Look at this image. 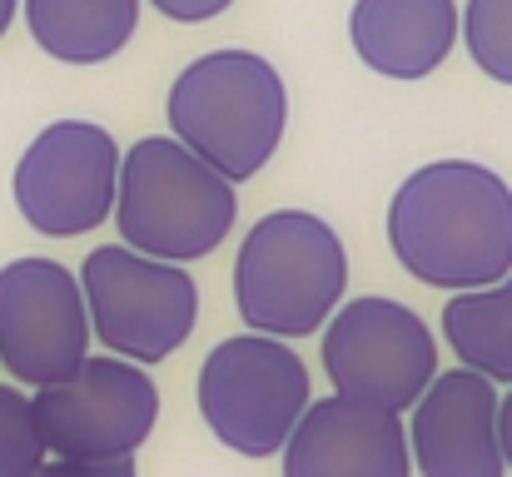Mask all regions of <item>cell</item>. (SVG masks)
<instances>
[{"instance_id":"6da1fadb","label":"cell","mask_w":512,"mask_h":477,"mask_svg":"<svg viewBox=\"0 0 512 477\" xmlns=\"http://www.w3.org/2000/svg\"><path fill=\"white\" fill-rule=\"evenodd\" d=\"M388 244L433 289H488L512 274V189L468 159L428 164L403 179L388 209Z\"/></svg>"},{"instance_id":"7a4b0ae2","label":"cell","mask_w":512,"mask_h":477,"mask_svg":"<svg viewBox=\"0 0 512 477\" xmlns=\"http://www.w3.org/2000/svg\"><path fill=\"white\" fill-rule=\"evenodd\" d=\"M289 100L284 80L264 55L249 50H214L194 60L170 90L174 140L209 159L224 179L259 174L284 140Z\"/></svg>"},{"instance_id":"3957f363","label":"cell","mask_w":512,"mask_h":477,"mask_svg":"<svg viewBox=\"0 0 512 477\" xmlns=\"http://www.w3.org/2000/svg\"><path fill=\"white\" fill-rule=\"evenodd\" d=\"M120 239L155 259H204L214 254L239 214L234 179L179 140H140L120 159Z\"/></svg>"},{"instance_id":"277c9868","label":"cell","mask_w":512,"mask_h":477,"mask_svg":"<svg viewBox=\"0 0 512 477\" xmlns=\"http://www.w3.org/2000/svg\"><path fill=\"white\" fill-rule=\"evenodd\" d=\"M348 284L339 234L304 214L284 209L254 224L234 264V299L249 328L274 338H304L334 314Z\"/></svg>"},{"instance_id":"5b68a950","label":"cell","mask_w":512,"mask_h":477,"mask_svg":"<svg viewBox=\"0 0 512 477\" xmlns=\"http://www.w3.org/2000/svg\"><path fill=\"white\" fill-rule=\"evenodd\" d=\"M199 413L244 458H269L309 413V368L274 333L224 338L199 373Z\"/></svg>"},{"instance_id":"8992f818","label":"cell","mask_w":512,"mask_h":477,"mask_svg":"<svg viewBox=\"0 0 512 477\" xmlns=\"http://www.w3.org/2000/svg\"><path fill=\"white\" fill-rule=\"evenodd\" d=\"M85 309L95 338L135 363H160L194 333L199 289L194 279L155 254H140L130 244H105L80 269Z\"/></svg>"},{"instance_id":"52a82bcc","label":"cell","mask_w":512,"mask_h":477,"mask_svg":"<svg viewBox=\"0 0 512 477\" xmlns=\"http://www.w3.org/2000/svg\"><path fill=\"white\" fill-rule=\"evenodd\" d=\"M35 418L55 458H135V448L155 433L160 393L145 368L110 353L35 388Z\"/></svg>"},{"instance_id":"ba28073f","label":"cell","mask_w":512,"mask_h":477,"mask_svg":"<svg viewBox=\"0 0 512 477\" xmlns=\"http://www.w3.org/2000/svg\"><path fill=\"white\" fill-rule=\"evenodd\" d=\"M433 363L438 348L428 323L393 299H353L329 318L324 368L334 388L353 403L408 413L438 378Z\"/></svg>"},{"instance_id":"9c48e42d","label":"cell","mask_w":512,"mask_h":477,"mask_svg":"<svg viewBox=\"0 0 512 477\" xmlns=\"http://www.w3.org/2000/svg\"><path fill=\"white\" fill-rule=\"evenodd\" d=\"M120 150L110 130L85 120H60L35 135L15 164V204L35 234L75 239L110 219L120 194Z\"/></svg>"},{"instance_id":"30bf717a","label":"cell","mask_w":512,"mask_h":477,"mask_svg":"<svg viewBox=\"0 0 512 477\" xmlns=\"http://www.w3.org/2000/svg\"><path fill=\"white\" fill-rule=\"evenodd\" d=\"M90 309L80 279L55 259L0 269V363L15 383L45 388L90 358Z\"/></svg>"},{"instance_id":"8fae6325","label":"cell","mask_w":512,"mask_h":477,"mask_svg":"<svg viewBox=\"0 0 512 477\" xmlns=\"http://www.w3.org/2000/svg\"><path fill=\"white\" fill-rule=\"evenodd\" d=\"M498 393L493 378L473 368L438 373L428 393L413 403L408 448L423 477H503L498 443Z\"/></svg>"},{"instance_id":"7c38bea8","label":"cell","mask_w":512,"mask_h":477,"mask_svg":"<svg viewBox=\"0 0 512 477\" xmlns=\"http://www.w3.org/2000/svg\"><path fill=\"white\" fill-rule=\"evenodd\" d=\"M284 477H413V448L398 413L339 393L309 403L289 433Z\"/></svg>"},{"instance_id":"4fadbf2b","label":"cell","mask_w":512,"mask_h":477,"mask_svg":"<svg viewBox=\"0 0 512 477\" xmlns=\"http://www.w3.org/2000/svg\"><path fill=\"white\" fill-rule=\"evenodd\" d=\"M348 35L368 70L388 80H423L448 60L458 40V10L453 0H358Z\"/></svg>"},{"instance_id":"5bb4252c","label":"cell","mask_w":512,"mask_h":477,"mask_svg":"<svg viewBox=\"0 0 512 477\" xmlns=\"http://www.w3.org/2000/svg\"><path fill=\"white\" fill-rule=\"evenodd\" d=\"M30 35L65 65H100L125 50L140 25V0H25Z\"/></svg>"},{"instance_id":"9a60e30c","label":"cell","mask_w":512,"mask_h":477,"mask_svg":"<svg viewBox=\"0 0 512 477\" xmlns=\"http://www.w3.org/2000/svg\"><path fill=\"white\" fill-rule=\"evenodd\" d=\"M443 333L463 368L512 383V279H498L488 289H463L443 309Z\"/></svg>"},{"instance_id":"2e32d148","label":"cell","mask_w":512,"mask_h":477,"mask_svg":"<svg viewBox=\"0 0 512 477\" xmlns=\"http://www.w3.org/2000/svg\"><path fill=\"white\" fill-rule=\"evenodd\" d=\"M45 433L35 418V398L0 383V477H30L45 463Z\"/></svg>"},{"instance_id":"e0dca14e","label":"cell","mask_w":512,"mask_h":477,"mask_svg":"<svg viewBox=\"0 0 512 477\" xmlns=\"http://www.w3.org/2000/svg\"><path fill=\"white\" fill-rule=\"evenodd\" d=\"M463 35H468V55L493 80L512 85V0H468Z\"/></svg>"},{"instance_id":"ac0fdd59","label":"cell","mask_w":512,"mask_h":477,"mask_svg":"<svg viewBox=\"0 0 512 477\" xmlns=\"http://www.w3.org/2000/svg\"><path fill=\"white\" fill-rule=\"evenodd\" d=\"M30 477H135V458H55Z\"/></svg>"},{"instance_id":"d6986e66","label":"cell","mask_w":512,"mask_h":477,"mask_svg":"<svg viewBox=\"0 0 512 477\" xmlns=\"http://www.w3.org/2000/svg\"><path fill=\"white\" fill-rule=\"evenodd\" d=\"M234 0H155V10H165L170 20H209L219 10H229Z\"/></svg>"},{"instance_id":"ffe728a7","label":"cell","mask_w":512,"mask_h":477,"mask_svg":"<svg viewBox=\"0 0 512 477\" xmlns=\"http://www.w3.org/2000/svg\"><path fill=\"white\" fill-rule=\"evenodd\" d=\"M498 443H503V463L512 468V393L498 403Z\"/></svg>"},{"instance_id":"44dd1931","label":"cell","mask_w":512,"mask_h":477,"mask_svg":"<svg viewBox=\"0 0 512 477\" xmlns=\"http://www.w3.org/2000/svg\"><path fill=\"white\" fill-rule=\"evenodd\" d=\"M10 20H15V0H0V35L10 30Z\"/></svg>"}]
</instances>
